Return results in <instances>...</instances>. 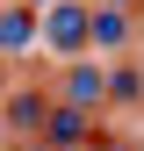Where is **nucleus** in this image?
Wrapping results in <instances>:
<instances>
[{
	"mask_svg": "<svg viewBox=\"0 0 144 151\" xmlns=\"http://www.w3.org/2000/svg\"><path fill=\"white\" fill-rule=\"evenodd\" d=\"M43 36H50V50H79V36H94V14H79V7H50Z\"/></svg>",
	"mask_w": 144,
	"mask_h": 151,
	"instance_id": "nucleus-1",
	"label": "nucleus"
},
{
	"mask_svg": "<svg viewBox=\"0 0 144 151\" xmlns=\"http://www.w3.org/2000/svg\"><path fill=\"white\" fill-rule=\"evenodd\" d=\"M29 36H36L29 14H0V50H7V58H22V50H29Z\"/></svg>",
	"mask_w": 144,
	"mask_h": 151,
	"instance_id": "nucleus-2",
	"label": "nucleus"
},
{
	"mask_svg": "<svg viewBox=\"0 0 144 151\" xmlns=\"http://www.w3.org/2000/svg\"><path fill=\"white\" fill-rule=\"evenodd\" d=\"M122 36H130V22H122L115 7H108V14H94V43H101V50H115Z\"/></svg>",
	"mask_w": 144,
	"mask_h": 151,
	"instance_id": "nucleus-3",
	"label": "nucleus"
},
{
	"mask_svg": "<svg viewBox=\"0 0 144 151\" xmlns=\"http://www.w3.org/2000/svg\"><path fill=\"white\" fill-rule=\"evenodd\" d=\"M94 93H101L94 72H72V101H79V108H94Z\"/></svg>",
	"mask_w": 144,
	"mask_h": 151,
	"instance_id": "nucleus-4",
	"label": "nucleus"
},
{
	"mask_svg": "<svg viewBox=\"0 0 144 151\" xmlns=\"http://www.w3.org/2000/svg\"><path fill=\"white\" fill-rule=\"evenodd\" d=\"M36 7H50V0H36Z\"/></svg>",
	"mask_w": 144,
	"mask_h": 151,
	"instance_id": "nucleus-5",
	"label": "nucleus"
}]
</instances>
